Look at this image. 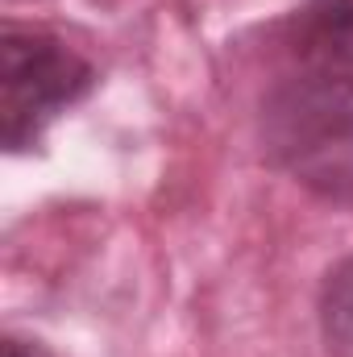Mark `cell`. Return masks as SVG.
Masks as SVG:
<instances>
[{
    "instance_id": "2",
    "label": "cell",
    "mask_w": 353,
    "mask_h": 357,
    "mask_svg": "<svg viewBox=\"0 0 353 357\" xmlns=\"http://www.w3.org/2000/svg\"><path fill=\"white\" fill-rule=\"evenodd\" d=\"M96 67L50 29L8 21L0 33V142L21 154L38 146L46 125L84 100Z\"/></svg>"
},
{
    "instance_id": "3",
    "label": "cell",
    "mask_w": 353,
    "mask_h": 357,
    "mask_svg": "<svg viewBox=\"0 0 353 357\" xmlns=\"http://www.w3.org/2000/svg\"><path fill=\"white\" fill-rule=\"evenodd\" d=\"M299 42L316 67L353 71V0H308L299 17Z\"/></svg>"
},
{
    "instance_id": "1",
    "label": "cell",
    "mask_w": 353,
    "mask_h": 357,
    "mask_svg": "<svg viewBox=\"0 0 353 357\" xmlns=\"http://www.w3.org/2000/svg\"><path fill=\"white\" fill-rule=\"evenodd\" d=\"M266 150L303 187L353 199V71L312 67L270 91Z\"/></svg>"
},
{
    "instance_id": "5",
    "label": "cell",
    "mask_w": 353,
    "mask_h": 357,
    "mask_svg": "<svg viewBox=\"0 0 353 357\" xmlns=\"http://www.w3.org/2000/svg\"><path fill=\"white\" fill-rule=\"evenodd\" d=\"M4 357H50L42 345H33V341H21V337H8L4 341Z\"/></svg>"
},
{
    "instance_id": "4",
    "label": "cell",
    "mask_w": 353,
    "mask_h": 357,
    "mask_svg": "<svg viewBox=\"0 0 353 357\" xmlns=\"http://www.w3.org/2000/svg\"><path fill=\"white\" fill-rule=\"evenodd\" d=\"M320 320H324L329 345L353 357V258L329 274L324 295H320Z\"/></svg>"
}]
</instances>
